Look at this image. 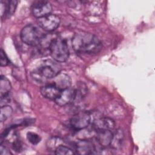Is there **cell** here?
Returning a JSON list of instances; mask_svg holds the SVG:
<instances>
[{
	"label": "cell",
	"instance_id": "1",
	"mask_svg": "<svg viewBox=\"0 0 155 155\" xmlns=\"http://www.w3.org/2000/svg\"><path fill=\"white\" fill-rule=\"evenodd\" d=\"M71 44L73 49L79 53L96 54L102 48L101 40L94 35L86 31L75 33L72 38Z\"/></svg>",
	"mask_w": 155,
	"mask_h": 155
},
{
	"label": "cell",
	"instance_id": "2",
	"mask_svg": "<svg viewBox=\"0 0 155 155\" xmlns=\"http://www.w3.org/2000/svg\"><path fill=\"white\" fill-rule=\"evenodd\" d=\"M61 72V67L58 62L45 60L34 70L32 75L39 82H45L54 78Z\"/></svg>",
	"mask_w": 155,
	"mask_h": 155
},
{
	"label": "cell",
	"instance_id": "3",
	"mask_svg": "<svg viewBox=\"0 0 155 155\" xmlns=\"http://www.w3.org/2000/svg\"><path fill=\"white\" fill-rule=\"evenodd\" d=\"M45 33H43L39 25L28 24L21 31L20 36L22 41L28 45L38 47Z\"/></svg>",
	"mask_w": 155,
	"mask_h": 155
},
{
	"label": "cell",
	"instance_id": "4",
	"mask_svg": "<svg viewBox=\"0 0 155 155\" xmlns=\"http://www.w3.org/2000/svg\"><path fill=\"white\" fill-rule=\"evenodd\" d=\"M49 53L52 58L58 62L66 61L70 55L67 41L59 36H57L50 45Z\"/></svg>",
	"mask_w": 155,
	"mask_h": 155
},
{
	"label": "cell",
	"instance_id": "5",
	"mask_svg": "<svg viewBox=\"0 0 155 155\" xmlns=\"http://www.w3.org/2000/svg\"><path fill=\"white\" fill-rule=\"evenodd\" d=\"M91 116L87 111H80L76 113L70 120V125L75 131L87 128L91 123Z\"/></svg>",
	"mask_w": 155,
	"mask_h": 155
},
{
	"label": "cell",
	"instance_id": "6",
	"mask_svg": "<svg viewBox=\"0 0 155 155\" xmlns=\"http://www.w3.org/2000/svg\"><path fill=\"white\" fill-rule=\"evenodd\" d=\"M60 22V18L54 14H50L38 18L37 20L38 25L42 30L48 32H52L55 30L59 27Z\"/></svg>",
	"mask_w": 155,
	"mask_h": 155
},
{
	"label": "cell",
	"instance_id": "7",
	"mask_svg": "<svg viewBox=\"0 0 155 155\" xmlns=\"http://www.w3.org/2000/svg\"><path fill=\"white\" fill-rule=\"evenodd\" d=\"M76 96V89L70 87L64 90H62L59 95L54 100V101L60 107H64L74 102Z\"/></svg>",
	"mask_w": 155,
	"mask_h": 155
},
{
	"label": "cell",
	"instance_id": "8",
	"mask_svg": "<svg viewBox=\"0 0 155 155\" xmlns=\"http://www.w3.org/2000/svg\"><path fill=\"white\" fill-rule=\"evenodd\" d=\"M31 11L33 15L38 19L51 14L52 5L48 1H38L33 5Z\"/></svg>",
	"mask_w": 155,
	"mask_h": 155
},
{
	"label": "cell",
	"instance_id": "9",
	"mask_svg": "<svg viewBox=\"0 0 155 155\" xmlns=\"http://www.w3.org/2000/svg\"><path fill=\"white\" fill-rule=\"evenodd\" d=\"M76 153L82 155L96 154V148L94 144L89 140L82 139L78 140L75 144Z\"/></svg>",
	"mask_w": 155,
	"mask_h": 155
},
{
	"label": "cell",
	"instance_id": "10",
	"mask_svg": "<svg viewBox=\"0 0 155 155\" xmlns=\"http://www.w3.org/2000/svg\"><path fill=\"white\" fill-rule=\"evenodd\" d=\"M92 127L96 131L104 130L111 131L115 127V122L114 120L110 117H103L94 120Z\"/></svg>",
	"mask_w": 155,
	"mask_h": 155
},
{
	"label": "cell",
	"instance_id": "11",
	"mask_svg": "<svg viewBox=\"0 0 155 155\" xmlns=\"http://www.w3.org/2000/svg\"><path fill=\"white\" fill-rule=\"evenodd\" d=\"M61 90L53 84L43 86L41 88V94L43 97L50 100H55L59 95Z\"/></svg>",
	"mask_w": 155,
	"mask_h": 155
},
{
	"label": "cell",
	"instance_id": "12",
	"mask_svg": "<svg viewBox=\"0 0 155 155\" xmlns=\"http://www.w3.org/2000/svg\"><path fill=\"white\" fill-rule=\"evenodd\" d=\"M96 132L97 142L102 147H107L111 145L113 138V133L111 130H104L97 131Z\"/></svg>",
	"mask_w": 155,
	"mask_h": 155
},
{
	"label": "cell",
	"instance_id": "13",
	"mask_svg": "<svg viewBox=\"0 0 155 155\" xmlns=\"http://www.w3.org/2000/svg\"><path fill=\"white\" fill-rule=\"evenodd\" d=\"M58 35L51 32L48 33H45L40 44L38 46L39 51L41 53L44 54L45 52L49 53V49L52 41L57 37Z\"/></svg>",
	"mask_w": 155,
	"mask_h": 155
},
{
	"label": "cell",
	"instance_id": "14",
	"mask_svg": "<svg viewBox=\"0 0 155 155\" xmlns=\"http://www.w3.org/2000/svg\"><path fill=\"white\" fill-rule=\"evenodd\" d=\"M18 1L16 0L7 2L1 1V17H10L13 15L17 7Z\"/></svg>",
	"mask_w": 155,
	"mask_h": 155
},
{
	"label": "cell",
	"instance_id": "15",
	"mask_svg": "<svg viewBox=\"0 0 155 155\" xmlns=\"http://www.w3.org/2000/svg\"><path fill=\"white\" fill-rule=\"evenodd\" d=\"M53 79V81L51 84L56 85L61 90L70 87L71 85V79L65 73H62L60 72Z\"/></svg>",
	"mask_w": 155,
	"mask_h": 155
},
{
	"label": "cell",
	"instance_id": "16",
	"mask_svg": "<svg viewBox=\"0 0 155 155\" xmlns=\"http://www.w3.org/2000/svg\"><path fill=\"white\" fill-rule=\"evenodd\" d=\"M12 89L10 81L5 76H1L0 78V93L1 96L9 94Z\"/></svg>",
	"mask_w": 155,
	"mask_h": 155
},
{
	"label": "cell",
	"instance_id": "17",
	"mask_svg": "<svg viewBox=\"0 0 155 155\" xmlns=\"http://www.w3.org/2000/svg\"><path fill=\"white\" fill-rule=\"evenodd\" d=\"M13 113L12 108L8 105H3L1 107V114H0V121L3 122L5 121L8 117H10Z\"/></svg>",
	"mask_w": 155,
	"mask_h": 155
},
{
	"label": "cell",
	"instance_id": "18",
	"mask_svg": "<svg viewBox=\"0 0 155 155\" xmlns=\"http://www.w3.org/2000/svg\"><path fill=\"white\" fill-rule=\"evenodd\" d=\"M54 153L58 155H71L76 154V152L68 147L61 145L55 150Z\"/></svg>",
	"mask_w": 155,
	"mask_h": 155
},
{
	"label": "cell",
	"instance_id": "19",
	"mask_svg": "<svg viewBox=\"0 0 155 155\" xmlns=\"http://www.w3.org/2000/svg\"><path fill=\"white\" fill-rule=\"evenodd\" d=\"M123 139V134L122 131H119L116 133V134L114 135L113 134V138L111 142V143L110 145H112L113 148H117L120 145Z\"/></svg>",
	"mask_w": 155,
	"mask_h": 155
},
{
	"label": "cell",
	"instance_id": "20",
	"mask_svg": "<svg viewBox=\"0 0 155 155\" xmlns=\"http://www.w3.org/2000/svg\"><path fill=\"white\" fill-rule=\"evenodd\" d=\"M27 138L28 142L33 145H37L41 140V136L33 132H28L27 134Z\"/></svg>",
	"mask_w": 155,
	"mask_h": 155
},
{
	"label": "cell",
	"instance_id": "21",
	"mask_svg": "<svg viewBox=\"0 0 155 155\" xmlns=\"http://www.w3.org/2000/svg\"><path fill=\"white\" fill-rule=\"evenodd\" d=\"M62 141L59 138H56L53 137L52 139L48 140V144L47 146L50 149L53 150L55 151V150L61 145H62Z\"/></svg>",
	"mask_w": 155,
	"mask_h": 155
},
{
	"label": "cell",
	"instance_id": "22",
	"mask_svg": "<svg viewBox=\"0 0 155 155\" xmlns=\"http://www.w3.org/2000/svg\"><path fill=\"white\" fill-rule=\"evenodd\" d=\"M10 61L6 56L4 50L1 48L0 52V65L1 67H5L9 64Z\"/></svg>",
	"mask_w": 155,
	"mask_h": 155
},
{
	"label": "cell",
	"instance_id": "23",
	"mask_svg": "<svg viewBox=\"0 0 155 155\" xmlns=\"http://www.w3.org/2000/svg\"><path fill=\"white\" fill-rule=\"evenodd\" d=\"M12 147L16 151H19L22 148V144L19 139H15L12 143Z\"/></svg>",
	"mask_w": 155,
	"mask_h": 155
},
{
	"label": "cell",
	"instance_id": "24",
	"mask_svg": "<svg viewBox=\"0 0 155 155\" xmlns=\"http://www.w3.org/2000/svg\"><path fill=\"white\" fill-rule=\"evenodd\" d=\"M12 154L10 150L5 146H3L2 144H1L0 147V154L1 155H9Z\"/></svg>",
	"mask_w": 155,
	"mask_h": 155
}]
</instances>
